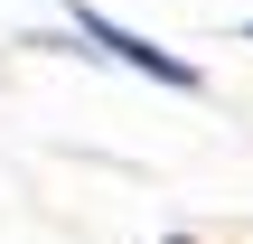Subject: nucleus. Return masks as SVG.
Returning a JSON list of instances; mask_svg holds the SVG:
<instances>
[{
	"instance_id": "obj_1",
	"label": "nucleus",
	"mask_w": 253,
	"mask_h": 244,
	"mask_svg": "<svg viewBox=\"0 0 253 244\" xmlns=\"http://www.w3.org/2000/svg\"><path fill=\"white\" fill-rule=\"evenodd\" d=\"M84 38H94L103 56H122V66H141V75H160V85H197V66H188V56H169V47H150V38H131V28H113V19H84Z\"/></svg>"
},
{
	"instance_id": "obj_2",
	"label": "nucleus",
	"mask_w": 253,
	"mask_h": 244,
	"mask_svg": "<svg viewBox=\"0 0 253 244\" xmlns=\"http://www.w3.org/2000/svg\"><path fill=\"white\" fill-rule=\"evenodd\" d=\"M169 244H188V235H169Z\"/></svg>"
}]
</instances>
